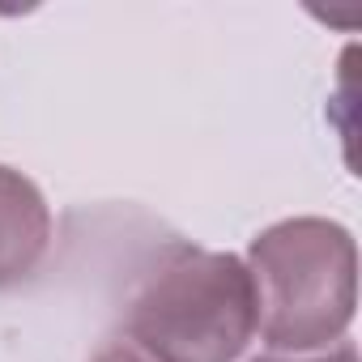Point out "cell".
I'll use <instances>...</instances> for the list:
<instances>
[{
  "instance_id": "obj_1",
  "label": "cell",
  "mask_w": 362,
  "mask_h": 362,
  "mask_svg": "<svg viewBox=\"0 0 362 362\" xmlns=\"http://www.w3.org/2000/svg\"><path fill=\"white\" fill-rule=\"evenodd\" d=\"M256 286L239 256L175 243L128 307L149 362H235L256 337Z\"/></svg>"
},
{
  "instance_id": "obj_2",
  "label": "cell",
  "mask_w": 362,
  "mask_h": 362,
  "mask_svg": "<svg viewBox=\"0 0 362 362\" xmlns=\"http://www.w3.org/2000/svg\"><path fill=\"white\" fill-rule=\"evenodd\" d=\"M256 332L273 349H320L341 341L358 303V247L328 218H290L252 239Z\"/></svg>"
},
{
  "instance_id": "obj_3",
  "label": "cell",
  "mask_w": 362,
  "mask_h": 362,
  "mask_svg": "<svg viewBox=\"0 0 362 362\" xmlns=\"http://www.w3.org/2000/svg\"><path fill=\"white\" fill-rule=\"evenodd\" d=\"M52 243V209L35 179L0 166V286L26 277Z\"/></svg>"
},
{
  "instance_id": "obj_4",
  "label": "cell",
  "mask_w": 362,
  "mask_h": 362,
  "mask_svg": "<svg viewBox=\"0 0 362 362\" xmlns=\"http://www.w3.org/2000/svg\"><path fill=\"white\" fill-rule=\"evenodd\" d=\"M256 362H358V349H354L349 341H341L337 349L315 354V358H256Z\"/></svg>"
},
{
  "instance_id": "obj_5",
  "label": "cell",
  "mask_w": 362,
  "mask_h": 362,
  "mask_svg": "<svg viewBox=\"0 0 362 362\" xmlns=\"http://www.w3.org/2000/svg\"><path fill=\"white\" fill-rule=\"evenodd\" d=\"M94 362H149L141 349H132V345H107Z\"/></svg>"
}]
</instances>
